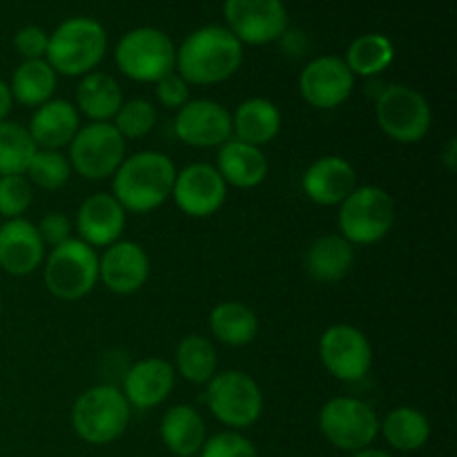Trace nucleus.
Wrapping results in <instances>:
<instances>
[{
  "label": "nucleus",
  "mask_w": 457,
  "mask_h": 457,
  "mask_svg": "<svg viewBox=\"0 0 457 457\" xmlns=\"http://www.w3.org/2000/svg\"><path fill=\"white\" fill-rule=\"evenodd\" d=\"M174 179L177 168L168 154L143 150L125 156L112 177L110 195L123 205L125 212L147 214L172 196Z\"/></svg>",
  "instance_id": "f257e3e1"
},
{
  "label": "nucleus",
  "mask_w": 457,
  "mask_h": 457,
  "mask_svg": "<svg viewBox=\"0 0 457 457\" xmlns=\"http://www.w3.org/2000/svg\"><path fill=\"white\" fill-rule=\"evenodd\" d=\"M244 62V45L228 27L208 25L192 31L177 49V74L187 85H219Z\"/></svg>",
  "instance_id": "f03ea898"
},
{
  "label": "nucleus",
  "mask_w": 457,
  "mask_h": 457,
  "mask_svg": "<svg viewBox=\"0 0 457 457\" xmlns=\"http://www.w3.org/2000/svg\"><path fill=\"white\" fill-rule=\"evenodd\" d=\"M107 52L105 27L89 16H74L62 21L49 34L45 61L56 74L80 76L92 74Z\"/></svg>",
  "instance_id": "7ed1b4c3"
},
{
  "label": "nucleus",
  "mask_w": 457,
  "mask_h": 457,
  "mask_svg": "<svg viewBox=\"0 0 457 457\" xmlns=\"http://www.w3.org/2000/svg\"><path fill=\"white\" fill-rule=\"evenodd\" d=\"M132 406L114 384H96L76 397L71 406L74 433L92 446H105L128 431Z\"/></svg>",
  "instance_id": "20e7f679"
},
{
  "label": "nucleus",
  "mask_w": 457,
  "mask_h": 457,
  "mask_svg": "<svg viewBox=\"0 0 457 457\" xmlns=\"http://www.w3.org/2000/svg\"><path fill=\"white\" fill-rule=\"evenodd\" d=\"M395 201L379 186H357L339 204V235L351 245H373L391 232Z\"/></svg>",
  "instance_id": "39448f33"
},
{
  "label": "nucleus",
  "mask_w": 457,
  "mask_h": 457,
  "mask_svg": "<svg viewBox=\"0 0 457 457\" xmlns=\"http://www.w3.org/2000/svg\"><path fill=\"white\" fill-rule=\"evenodd\" d=\"M43 279L56 299L79 302L98 284V253L79 237H71L49 250L43 262Z\"/></svg>",
  "instance_id": "423d86ee"
},
{
  "label": "nucleus",
  "mask_w": 457,
  "mask_h": 457,
  "mask_svg": "<svg viewBox=\"0 0 457 457\" xmlns=\"http://www.w3.org/2000/svg\"><path fill=\"white\" fill-rule=\"evenodd\" d=\"M205 402L217 422L230 431H244L254 427L263 413V393L257 379L244 370H223L208 384Z\"/></svg>",
  "instance_id": "0eeeda50"
},
{
  "label": "nucleus",
  "mask_w": 457,
  "mask_h": 457,
  "mask_svg": "<svg viewBox=\"0 0 457 457\" xmlns=\"http://www.w3.org/2000/svg\"><path fill=\"white\" fill-rule=\"evenodd\" d=\"M120 74L137 83H156L172 74L177 65V47L165 31L156 27H137L123 34L114 49Z\"/></svg>",
  "instance_id": "6e6552de"
},
{
  "label": "nucleus",
  "mask_w": 457,
  "mask_h": 457,
  "mask_svg": "<svg viewBox=\"0 0 457 457\" xmlns=\"http://www.w3.org/2000/svg\"><path fill=\"white\" fill-rule=\"evenodd\" d=\"M375 119L391 141L402 145L420 143L433 123V110L427 96L409 85L393 83L375 98Z\"/></svg>",
  "instance_id": "1a4fd4ad"
},
{
  "label": "nucleus",
  "mask_w": 457,
  "mask_h": 457,
  "mask_svg": "<svg viewBox=\"0 0 457 457\" xmlns=\"http://www.w3.org/2000/svg\"><path fill=\"white\" fill-rule=\"evenodd\" d=\"M320 431L335 449L357 453L378 440L379 418L373 406L360 397H333L320 411Z\"/></svg>",
  "instance_id": "9d476101"
},
{
  "label": "nucleus",
  "mask_w": 457,
  "mask_h": 457,
  "mask_svg": "<svg viewBox=\"0 0 457 457\" xmlns=\"http://www.w3.org/2000/svg\"><path fill=\"white\" fill-rule=\"evenodd\" d=\"M125 138L112 123L80 125L71 138L70 161L71 170L87 181H103L114 177L119 165L125 161Z\"/></svg>",
  "instance_id": "9b49d317"
},
{
  "label": "nucleus",
  "mask_w": 457,
  "mask_h": 457,
  "mask_svg": "<svg viewBox=\"0 0 457 457\" xmlns=\"http://www.w3.org/2000/svg\"><path fill=\"white\" fill-rule=\"evenodd\" d=\"M321 366L339 382H360L373 366V346L360 328L335 324L320 337Z\"/></svg>",
  "instance_id": "f8f14e48"
},
{
  "label": "nucleus",
  "mask_w": 457,
  "mask_h": 457,
  "mask_svg": "<svg viewBox=\"0 0 457 457\" xmlns=\"http://www.w3.org/2000/svg\"><path fill=\"white\" fill-rule=\"evenodd\" d=\"M223 16L228 31L241 45L275 43L288 29V12L281 0H226Z\"/></svg>",
  "instance_id": "ddd939ff"
},
{
  "label": "nucleus",
  "mask_w": 457,
  "mask_h": 457,
  "mask_svg": "<svg viewBox=\"0 0 457 457\" xmlns=\"http://www.w3.org/2000/svg\"><path fill=\"white\" fill-rule=\"evenodd\" d=\"M172 199L183 214L192 219H208L223 208L228 186L214 165L192 163L177 172Z\"/></svg>",
  "instance_id": "4468645a"
},
{
  "label": "nucleus",
  "mask_w": 457,
  "mask_h": 457,
  "mask_svg": "<svg viewBox=\"0 0 457 457\" xmlns=\"http://www.w3.org/2000/svg\"><path fill=\"white\" fill-rule=\"evenodd\" d=\"M174 134L181 143L199 150L221 147L232 138V114L221 103L195 98L174 116Z\"/></svg>",
  "instance_id": "2eb2a0df"
},
{
  "label": "nucleus",
  "mask_w": 457,
  "mask_h": 457,
  "mask_svg": "<svg viewBox=\"0 0 457 457\" xmlns=\"http://www.w3.org/2000/svg\"><path fill=\"white\" fill-rule=\"evenodd\" d=\"M355 76L344 58L320 56L308 62L299 74V92L315 110H335L351 98Z\"/></svg>",
  "instance_id": "dca6fc26"
},
{
  "label": "nucleus",
  "mask_w": 457,
  "mask_h": 457,
  "mask_svg": "<svg viewBox=\"0 0 457 457\" xmlns=\"http://www.w3.org/2000/svg\"><path fill=\"white\" fill-rule=\"evenodd\" d=\"M150 279V257L137 241L119 239L98 257V281L114 295H134Z\"/></svg>",
  "instance_id": "f3484780"
},
{
  "label": "nucleus",
  "mask_w": 457,
  "mask_h": 457,
  "mask_svg": "<svg viewBox=\"0 0 457 457\" xmlns=\"http://www.w3.org/2000/svg\"><path fill=\"white\" fill-rule=\"evenodd\" d=\"M177 370L163 357H147L128 369L123 378V395L137 411H150L172 395Z\"/></svg>",
  "instance_id": "a211bd4d"
},
{
  "label": "nucleus",
  "mask_w": 457,
  "mask_h": 457,
  "mask_svg": "<svg viewBox=\"0 0 457 457\" xmlns=\"http://www.w3.org/2000/svg\"><path fill=\"white\" fill-rule=\"evenodd\" d=\"M125 214L128 212L123 210V205L110 192H96L80 204L74 230L79 232V239L92 245L94 250L107 248L123 235Z\"/></svg>",
  "instance_id": "6ab92c4d"
},
{
  "label": "nucleus",
  "mask_w": 457,
  "mask_h": 457,
  "mask_svg": "<svg viewBox=\"0 0 457 457\" xmlns=\"http://www.w3.org/2000/svg\"><path fill=\"white\" fill-rule=\"evenodd\" d=\"M45 262V244L27 219H9L0 226V268L12 277H25Z\"/></svg>",
  "instance_id": "aec40b11"
},
{
  "label": "nucleus",
  "mask_w": 457,
  "mask_h": 457,
  "mask_svg": "<svg viewBox=\"0 0 457 457\" xmlns=\"http://www.w3.org/2000/svg\"><path fill=\"white\" fill-rule=\"evenodd\" d=\"M357 187V172L344 156H321L306 168L302 190L312 204L339 205Z\"/></svg>",
  "instance_id": "412c9836"
},
{
  "label": "nucleus",
  "mask_w": 457,
  "mask_h": 457,
  "mask_svg": "<svg viewBox=\"0 0 457 457\" xmlns=\"http://www.w3.org/2000/svg\"><path fill=\"white\" fill-rule=\"evenodd\" d=\"M79 129L80 114L74 103L65 101V98H52L36 107L27 132L38 150L61 152L62 147L70 145Z\"/></svg>",
  "instance_id": "4be33fe9"
},
{
  "label": "nucleus",
  "mask_w": 457,
  "mask_h": 457,
  "mask_svg": "<svg viewBox=\"0 0 457 457\" xmlns=\"http://www.w3.org/2000/svg\"><path fill=\"white\" fill-rule=\"evenodd\" d=\"M217 172L221 174L226 186L253 190V187L262 186L266 181L268 159L262 147L230 138V141L219 147Z\"/></svg>",
  "instance_id": "5701e85b"
},
{
  "label": "nucleus",
  "mask_w": 457,
  "mask_h": 457,
  "mask_svg": "<svg viewBox=\"0 0 457 457\" xmlns=\"http://www.w3.org/2000/svg\"><path fill=\"white\" fill-rule=\"evenodd\" d=\"M281 132V112L272 101L262 96L245 98L232 114V138L248 145L263 147Z\"/></svg>",
  "instance_id": "b1692460"
},
{
  "label": "nucleus",
  "mask_w": 457,
  "mask_h": 457,
  "mask_svg": "<svg viewBox=\"0 0 457 457\" xmlns=\"http://www.w3.org/2000/svg\"><path fill=\"white\" fill-rule=\"evenodd\" d=\"M355 250L342 235H321L308 245L303 268L320 284H337L351 272Z\"/></svg>",
  "instance_id": "393cba45"
},
{
  "label": "nucleus",
  "mask_w": 457,
  "mask_h": 457,
  "mask_svg": "<svg viewBox=\"0 0 457 457\" xmlns=\"http://www.w3.org/2000/svg\"><path fill=\"white\" fill-rule=\"evenodd\" d=\"M205 437V422L199 411L190 404H177L161 418V440L165 449L177 457L199 455Z\"/></svg>",
  "instance_id": "a878e982"
},
{
  "label": "nucleus",
  "mask_w": 457,
  "mask_h": 457,
  "mask_svg": "<svg viewBox=\"0 0 457 457\" xmlns=\"http://www.w3.org/2000/svg\"><path fill=\"white\" fill-rule=\"evenodd\" d=\"M123 105V92L114 76L92 71L80 79L76 87V110L89 119V123H112Z\"/></svg>",
  "instance_id": "bb28decb"
},
{
  "label": "nucleus",
  "mask_w": 457,
  "mask_h": 457,
  "mask_svg": "<svg viewBox=\"0 0 457 457\" xmlns=\"http://www.w3.org/2000/svg\"><path fill=\"white\" fill-rule=\"evenodd\" d=\"M379 436L391 449L413 453L427 446L431 437V422L415 406H395L379 420Z\"/></svg>",
  "instance_id": "cd10ccee"
},
{
  "label": "nucleus",
  "mask_w": 457,
  "mask_h": 457,
  "mask_svg": "<svg viewBox=\"0 0 457 457\" xmlns=\"http://www.w3.org/2000/svg\"><path fill=\"white\" fill-rule=\"evenodd\" d=\"M210 330L226 346H248L259 335V317L244 302H221L210 312Z\"/></svg>",
  "instance_id": "c85d7f7f"
},
{
  "label": "nucleus",
  "mask_w": 457,
  "mask_h": 457,
  "mask_svg": "<svg viewBox=\"0 0 457 457\" xmlns=\"http://www.w3.org/2000/svg\"><path fill=\"white\" fill-rule=\"evenodd\" d=\"M56 71L52 70L45 58L38 61H22L16 67L9 83V92L16 103L25 107H40L43 103L52 101L56 92Z\"/></svg>",
  "instance_id": "c756f323"
},
{
  "label": "nucleus",
  "mask_w": 457,
  "mask_h": 457,
  "mask_svg": "<svg viewBox=\"0 0 457 457\" xmlns=\"http://www.w3.org/2000/svg\"><path fill=\"white\" fill-rule=\"evenodd\" d=\"M217 348L204 335H187L174 353V370L190 384H208L217 375Z\"/></svg>",
  "instance_id": "7c9ffc66"
},
{
  "label": "nucleus",
  "mask_w": 457,
  "mask_h": 457,
  "mask_svg": "<svg viewBox=\"0 0 457 457\" xmlns=\"http://www.w3.org/2000/svg\"><path fill=\"white\" fill-rule=\"evenodd\" d=\"M393 58H395V47H393L388 36L361 34L346 49L344 62H346L353 76L373 79V76H379L391 67Z\"/></svg>",
  "instance_id": "2f4dec72"
},
{
  "label": "nucleus",
  "mask_w": 457,
  "mask_h": 457,
  "mask_svg": "<svg viewBox=\"0 0 457 457\" xmlns=\"http://www.w3.org/2000/svg\"><path fill=\"white\" fill-rule=\"evenodd\" d=\"M38 147L31 141L27 128L13 120H0V177L27 174Z\"/></svg>",
  "instance_id": "473e14b6"
},
{
  "label": "nucleus",
  "mask_w": 457,
  "mask_h": 457,
  "mask_svg": "<svg viewBox=\"0 0 457 457\" xmlns=\"http://www.w3.org/2000/svg\"><path fill=\"white\" fill-rule=\"evenodd\" d=\"M31 186L40 190H61L71 177V165L67 156L58 150H36L27 168Z\"/></svg>",
  "instance_id": "72a5a7b5"
},
{
  "label": "nucleus",
  "mask_w": 457,
  "mask_h": 457,
  "mask_svg": "<svg viewBox=\"0 0 457 457\" xmlns=\"http://www.w3.org/2000/svg\"><path fill=\"white\" fill-rule=\"evenodd\" d=\"M112 125L119 129V134L125 141L143 138L154 129L156 110L147 98H129V101H123V105L119 107L116 116L112 119Z\"/></svg>",
  "instance_id": "f704fd0d"
},
{
  "label": "nucleus",
  "mask_w": 457,
  "mask_h": 457,
  "mask_svg": "<svg viewBox=\"0 0 457 457\" xmlns=\"http://www.w3.org/2000/svg\"><path fill=\"white\" fill-rule=\"evenodd\" d=\"M34 201V186L25 174L0 177V217L4 221L21 219Z\"/></svg>",
  "instance_id": "c9c22d12"
},
{
  "label": "nucleus",
  "mask_w": 457,
  "mask_h": 457,
  "mask_svg": "<svg viewBox=\"0 0 457 457\" xmlns=\"http://www.w3.org/2000/svg\"><path fill=\"white\" fill-rule=\"evenodd\" d=\"M199 457H259V451L244 433L221 431L205 437Z\"/></svg>",
  "instance_id": "e433bc0d"
},
{
  "label": "nucleus",
  "mask_w": 457,
  "mask_h": 457,
  "mask_svg": "<svg viewBox=\"0 0 457 457\" xmlns=\"http://www.w3.org/2000/svg\"><path fill=\"white\" fill-rule=\"evenodd\" d=\"M49 34L38 25H25L13 36V47L25 61H38L47 54Z\"/></svg>",
  "instance_id": "4c0bfd02"
},
{
  "label": "nucleus",
  "mask_w": 457,
  "mask_h": 457,
  "mask_svg": "<svg viewBox=\"0 0 457 457\" xmlns=\"http://www.w3.org/2000/svg\"><path fill=\"white\" fill-rule=\"evenodd\" d=\"M156 101L165 107V110H181L187 101H190V85L172 71V74L163 76L156 80Z\"/></svg>",
  "instance_id": "58836bf2"
},
{
  "label": "nucleus",
  "mask_w": 457,
  "mask_h": 457,
  "mask_svg": "<svg viewBox=\"0 0 457 457\" xmlns=\"http://www.w3.org/2000/svg\"><path fill=\"white\" fill-rule=\"evenodd\" d=\"M40 239H43L45 248H56V245L65 244L71 239V230H74V223L61 212H49L40 219V223L36 226Z\"/></svg>",
  "instance_id": "ea45409f"
},
{
  "label": "nucleus",
  "mask_w": 457,
  "mask_h": 457,
  "mask_svg": "<svg viewBox=\"0 0 457 457\" xmlns=\"http://www.w3.org/2000/svg\"><path fill=\"white\" fill-rule=\"evenodd\" d=\"M12 92H9V85L0 79V120H7L9 112H12Z\"/></svg>",
  "instance_id": "a19ab883"
},
{
  "label": "nucleus",
  "mask_w": 457,
  "mask_h": 457,
  "mask_svg": "<svg viewBox=\"0 0 457 457\" xmlns=\"http://www.w3.org/2000/svg\"><path fill=\"white\" fill-rule=\"evenodd\" d=\"M442 163H445V168L449 170V172H455V168H457V141L455 138H449V143H446L445 152H442Z\"/></svg>",
  "instance_id": "79ce46f5"
},
{
  "label": "nucleus",
  "mask_w": 457,
  "mask_h": 457,
  "mask_svg": "<svg viewBox=\"0 0 457 457\" xmlns=\"http://www.w3.org/2000/svg\"><path fill=\"white\" fill-rule=\"evenodd\" d=\"M348 457H393V455L382 449H373V446H369V449H361L357 451V453H351Z\"/></svg>",
  "instance_id": "37998d69"
},
{
  "label": "nucleus",
  "mask_w": 457,
  "mask_h": 457,
  "mask_svg": "<svg viewBox=\"0 0 457 457\" xmlns=\"http://www.w3.org/2000/svg\"><path fill=\"white\" fill-rule=\"evenodd\" d=\"M0 311H3V306H0Z\"/></svg>",
  "instance_id": "c03bdc74"
}]
</instances>
